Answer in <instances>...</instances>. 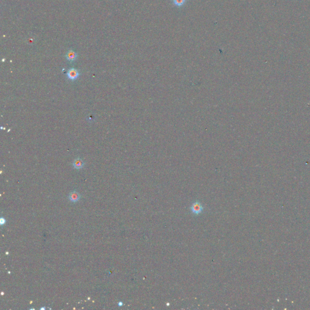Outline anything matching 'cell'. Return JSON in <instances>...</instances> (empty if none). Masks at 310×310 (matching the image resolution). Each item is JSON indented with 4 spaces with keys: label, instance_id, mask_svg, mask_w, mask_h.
I'll use <instances>...</instances> for the list:
<instances>
[{
    "label": "cell",
    "instance_id": "obj_1",
    "mask_svg": "<svg viewBox=\"0 0 310 310\" xmlns=\"http://www.w3.org/2000/svg\"><path fill=\"white\" fill-rule=\"evenodd\" d=\"M204 210V207L203 205L199 201L194 202L190 207L191 212L196 216H198V215H199L200 214H201L203 212Z\"/></svg>",
    "mask_w": 310,
    "mask_h": 310
},
{
    "label": "cell",
    "instance_id": "obj_2",
    "mask_svg": "<svg viewBox=\"0 0 310 310\" xmlns=\"http://www.w3.org/2000/svg\"><path fill=\"white\" fill-rule=\"evenodd\" d=\"M80 72L75 68H70L69 69L67 73V77L68 79L72 81H75L80 76Z\"/></svg>",
    "mask_w": 310,
    "mask_h": 310
},
{
    "label": "cell",
    "instance_id": "obj_3",
    "mask_svg": "<svg viewBox=\"0 0 310 310\" xmlns=\"http://www.w3.org/2000/svg\"><path fill=\"white\" fill-rule=\"evenodd\" d=\"M66 58L68 61L73 62L77 58V53L73 50H69L66 55Z\"/></svg>",
    "mask_w": 310,
    "mask_h": 310
},
{
    "label": "cell",
    "instance_id": "obj_4",
    "mask_svg": "<svg viewBox=\"0 0 310 310\" xmlns=\"http://www.w3.org/2000/svg\"><path fill=\"white\" fill-rule=\"evenodd\" d=\"M73 166L76 169H81L84 166V161L80 158H77L74 159L73 162Z\"/></svg>",
    "mask_w": 310,
    "mask_h": 310
},
{
    "label": "cell",
    "instance_id": "obj_5",
    "mask_svg": "<svg viewBox=\"0 0 310 310\" xmlns=\"http://www.w3.org/2000/svg\"><path fill=\"white\" fill-rule=\"evenodd\" d=\"M80 197H81L80 194L78 192L74 191H72V192H71L70 193L69 198V199L72 202H77V201H78L80 200Z\"/></svg>",
    "mask_w": 310,
    "mask_h": 310
},
{
    "label": "cell",
    "instance_id": "obj_6",
    "mask_svg": "<svg viewBox=\"0 0 310 310\" xmlns=\"http://www.w3.org/2000/svg\"><path fill=\"white\" fill-rule=\"evenodd\" d=\"M187 2V0H173V4L177 7H182Z\"/></svg>",
    "mask_w": 310,
    "mask_h": 310
},
{
    "label": "cell",
    "instance_id": "obj_7",
    "mask_svg": "<svg viewBox=\"0 0 310 310\" xmlns=\"http://www.w3.org/2000/svg\"><path fill=\"white\" fill-rule=\"evenodd\" d=\"M5 223V219H4L3 218H1V219H0V223H1V225H3V224H4Z\"/></svg>",
    "mask_w": 310,
    "mask_h": 310
},
{
    "label": "cell",
    "instance_id": "obj_8",
    "mask_svg": "<svg viewBox=\"0 0 310 310\" xmlns=\"http://www.w3.org/2000/svg\"><path fill=\"white\" fill-rule=\"evenodd\" d=\"M118 305H119V306H122V305H123V302H119V304H118Z\"/></svg>",
    "mask_w": 310,
    "mask_h": 310
},
{
    "label": "cell",
    "instance_id": "obj_9",
    "mask_svg": "<svg viewBox=\"0 0 310 310\" xmlns=\"http://www.w3.org/2000/svg\"><path fill=\"white\" fill-rule=\"evenodd\" d=\"M45 307H44V308H41V310H45Z\"/></svg>",
    "mask_w": 310,
    "mask_h": 310
}]
</instances>
